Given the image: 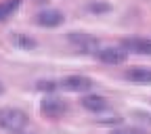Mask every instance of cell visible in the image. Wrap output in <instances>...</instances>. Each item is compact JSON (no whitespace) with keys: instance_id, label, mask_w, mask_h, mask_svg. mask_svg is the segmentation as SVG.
Wrapping results in <instances>:
<instances>
[{"instance_id":"6da1fadb","label":"cell","mask_w":151,"mask_h":134,"mask_svg":"<svg viewBox=\"0 0 151 134\" xmlns=\"http://www.w3.org/2000/svg\"><path fill=\"white\" fill-rule=\"evenodd\" d=\"M27 126V113L21 109H15V107H4L0 109V128L6 130V132H21Z\"/></svg>"},{"instance_id":"9a60e30c","label":"cell","mask_w":151,"mask_h":134,"mask_svg":"<svg viewBox=\"0 0 151 134\" xmlns=\"http://www.w3.org/2000/svg\"><path fill=\"white\" fill-rule=\"evenodd\" d=\"M0 21H2V15H0Z\"/></svg>"},{"instance_id":"9c48e42d","label":"cell","mask_w":151,"mask_h":134,"mask_svg":"<svg viewBox=\"0 0 151 134\" xmlns=\"http://www.w3.org/2000/svg\"><path fill=\"white\" fill-rule=\"evenodd\" d=\"M80 103H82V107L86 111H92V113H99V111L107 109V101L101 97V94H84Z\"/></svg>"},{"instance_id":"5b68a950","label":"cell","mask_w":151,"mask_h":134,"mask_svg":"<svg viewBox=\"0 0 151 134\" xmlns=\"http://www.w3.org/2000/svg\"><path fill=\"white\" fill-rule=\"evenodd\" d=\"M59 86L69 92H86L92 88V80L86 78V75H67L59 82Z\"/></svg>"},{"instance_id":"8fae6325","label":"cell","mask_w":151,"mask_h":134,"mask_svg":"<svg viewBox=\"0 0 151 134\" xmlns=\"http://www.w3.org/2000/svg\"><path fill=\"white\" fill-rule=\"evenodd\" d=\"M15 44L21 46V48H34V46H36V40L27 38L25 34H17V36H15Z\"/></svg>"},{"instance_id":"30bf717a","label":"cell","mask_w":151,"mask_h":134,"mask_svg":"<svg viewBox=\"0 0 151 134\" xmlns=\"http://www.w3.org/2000/svg\"><path fill=\"white\" fill-rule=\"evenodd\" d=\"M19 4H21V0H6V2L0 4V15H2V21H4V19H6L13 11L19 9Z\"/></svg>"},{"instance_id":"3957f363","label":"cell","mask_w":151,"mask_h":134,"mask_svg":"<svg viewBox=\"0 0 151 134\" xmlns=\"http://www.w3.org/2000/svg\"><path fill=\"white\" fill-rule=\"evenodd\" d=\"M122 48L126 52H137V54H151V38L143 36H128L122 40Z\"/></svg>"},{"instance_id":"ba28073f","label":"cell","mask_w":151,"mask_h":134,"mask_svg":"<svg viewBox=\"0 0 151 134\" xmlns=\"http://www.w3.org/2000/svg\"><path fill=\"white\" fill-rule=\"evenodd\" d=\"M124 78L139 84H151V67H130L124 71Z\"/></svg>"},{"instance_id":"2e32d148","label":"cell","mask_w":151,"mask_h":134,"mask_svg":"<svg viewBox=\"0 0 151 134\" xmlns=\"http://www.w3.org/2000/svg\"><path fill=\"white\" fill-rule=\"evenodd\" d=\"M17 134H23V132H17Z\"/></svg>"},{"instance_id":"7a4b0ae2","label":"cell","mask_w":151,"mask_h":134,"mask_svg":"<svg viewBox=\"0 0 151 134\" xmlns=\"http://www.w3.org/2000/svg\"><path fill=\"white\" fill-rule=\"evenodd\" d=\"M67 111V103L61 99V97H55V94H48L40 101V113L44 118H50V120H59L65 115Z\"/></svg>"},{"instance_id":"52a82bcc","label":"cell","mask_w":151,"mask_h":134,"mask_svg":"<svg viewBox=\"0 0 151 134\" xmlns=\"http://www.w3.org/2000/svg\"><path fill=\"white\" fill-rule=\"evenodd\" d=\"M69 42L78 48L80 52L97 50V46H99L97 38H92V36H88V34H69Z\"/></svg>"},{"instance_id":"7c38bea8","label":"cell","mask_w":151,"mask_h":134,"mask_svg":"<svg viewBox=\"0 0 151 134\" xmlns=\"http://www.w3.org/2000/svg\"><path fill=\"white\" fill-rule=\"evenodd\" d=\"M57 86H59V84H57V82H48V80H40V82H38V90H44V92H55L57 90Z\"/></svg>"},{"instance_id":"4fadbf2b","label":"cell","mask_w":151,"mask_h":134,"mask_svg":"<svg viewBox=\"0 0 151 134\" xmlns=\"http://www.w3.org/2000/svg\"><path fill=\"white\" fill-rule=\"evenodd\" d=\"M88 9L94 11V13H107L109 11V4L107 2H99V0H92V2L88 4Z\"/></svg>"},{"instance_id":"5bb4252c","label":"cell","mask_w":151,"mask_h":134,"mask_svg":"<svg viewBox=\"0 0 151 134\" xmlns=\"http://www.w3.org/2000/svg\"><path fill=\"white\" fill-rule=\"evenodd\" d=\"M0 92H2V84H0Z\"/></svg>"},{"instance_id":"277c9868","label":"cell","mask_w":151,"mask_h":134,"mask_svg":"<svg viewBox=\"0 0 151 134\" xmlns=\"http://www.w3.org/2000/svg\"><path fill=\"white\" fill-rule=\"evenodd\" d=\"M128 52L122 46H107V48H99L97 50V59L107 63V65H120L126 61Z\"/></svg>"},{"instance_id":"8992f818","label":"cell","mask_w":151,"mask_h":134,"mask_svg":"<svg viewBox=\"0 0 151 134\" xmlns=\"http://www.w3.org/2000/svg\"><path fill=\"white\" fill-rule=\"evenodd\" d=\"M63 13L61 11H57V9H44L36 15V23L40 25V27H57V25H61L63 23Z\"/></svg>"},{"instance_id":"e0dca14e","label":"cell","mask_w":151,"mask_h":134,"mask_svg":"<svg viewBox=\"0 0 151 134\" xmlns=\"http://www.w3.org/2000/svg\"><path fill=\"white\" fill-rule=\"evenodd\" d=\"M118 134H122V132H118Z\"/></svg>"}]
</instances>
